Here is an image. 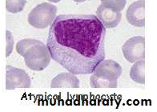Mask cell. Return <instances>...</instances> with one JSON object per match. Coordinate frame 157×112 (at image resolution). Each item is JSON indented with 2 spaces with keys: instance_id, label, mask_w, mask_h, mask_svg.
<instances>
[{
  "instance_id": "cell-1",
  "label": "cell",
  "mask_w": 157,
  "mask_h": 112,
  "mask_svg": "<svg viewBox=\"0 0 157 112\" xmlns=\"http://www.w3.org/2000/svg\"><path fill=\"white\" fill-rule=\"evenodd\" d=\"M106 27L95 15H60L49 29L51 57L74 75L92 74L105 58Z\"/></svg>"
},
{
  "instance_id": "cell-2",
  "label": "cell",
  "mask_w": 157,
  "mask_h": 112,
  "mask_svg": "<svg viewBox=\"0 0 157 112\" xmlns=\"http://www.w3.org/2000/svg\"><path fill=\"white\" fill-rule=\"evenodd\" d=\"M16 51L24 58L25 64L31 71H44L52 59L47 45L33 39H25L18 42Z\"/></svg>"
},
{
  "instance_id": "cell-3",
  "label": "cell",
  "mask_w": 157,
  "mask_h": 112,
  "mask_svg": "<svg viewBox=\"0 0 157 112\" xmlns=\"http://www.w3.org/2000/svg\"><path fill=\"white\" fill-rule=\"evenodd\" d=\"M122 67L114 60H103L96 66L90 79L93 88H116L121 76Z\"/></svg>"
},
{
  "instance_id": "cell-4",
  "label": "cell",
  "mask_w": 157,
  "mask_h": 112,
  "mask_svg": "<svg viewBox=\"0 0 157 112\" xmlns=\"http://www.w3.org/2000/svg\"><path fill=\"white\" fill-rule=\"evenodd\" d=\"M57 14V6L50 3L43 2L35 6L28 15V23L38 29H44L52 25Z\"/></svg>"
},
{
  "instance_id": "cell-5",
  "label": "cell",
  "mask_w": 157,
  "mask_h": 112,
  "mask_svg": "<svg viewBox=\"0 0 157 112\" xmlns=\"http://www.w3.org/2000/svg\"><path fill=\"white\" fill-rule=\"evenodd\" d=\"M124 58L128 62H135L145 58V39L142 36H135L125 42L122 47Z\"/></svg>"
},
{
  "instance_id": "cell-6",
  "label": "cell",
  "mask_w": 157,
  "mask_h": 112,
  "mask_svg": "<svg viewBox=\"0 0 157 112\" xmlns=\"http://www.w3.org/2000/svg\"><path fill=\"white\" fill-rule=\"evenodd\" d=\"M6 89L14 90L15 88H30L31 81L30 76L23 69L6 66Z\"/></svg>"
},
{
  "instance_id": "cell-7",
  "label": "cell",
  "mask_w": 157,
  "mask_h": 112,
  "mask_svg": "<svg viewBox=\"0 0 157 112\" xmlns=\"http://www.w3.org/2000/svg\"><path fill=\"white\" fill-rule=\"evenodd\" d=\"M96 16L106 28H115L120 24L122 13L101 3L96 10Z\"/></svg>"
},
{
  "instance_id": "cell-8",
  "label": "cell",
  "mask_w": 157,
  "mask_h": 112,
  "mask_svg": "<svg viewBox=\"0 0 157 112\" xmlns=\"http://www.w3.org/2000/svg\"><path fill=\"white\" fill-rule=\"evenodd\" d=\"M126 19L130 24L136 27L145 26V0H138L129 6Z\"/></svg>"
},
{
  "instance_id": "cell-9",
  "label": "cell",
  "mask_w": 157,
  "mask_h": 112,
  "mask_svg": "<svg viewBox=\"0 0 157 112\" xmlns=\"http://www.w3.org/2000/svg\"><path fill=\"white\" fill-rule=\"evenodd\" d=\"M79 80L76 77V75H74L70 72L60 73L56 75L52 79L51 87L52 88H78L79 87Z\"/></svg>"
},
{
  "instance_id": "cell-10",
  "label": "cell",
  "mask_w": 157,
  "mask_h": 112,
  "mask_svg": "<svg viewBox=\"0 0 157 112\" xmlns=\"http://www.w3.org/2000/svg\"><path fill=\"white\" fill-rule=\"evenodd\" d=\"M130 71V77L133 81L140 84L145 83V61L144 59L133 62Z\"/></svg>"
},
{
  "instance_id": "cell-11",
  "label": "cell",
  "mask_w": 157,
  "mask_h": 112,
  "mask_svg": "<svg viewBox=\"0 0 157 112\" xmlns=\"http://www.w3.org/2000/svg\"><path fill=\"white\" fill-rule=\"evenodd\" d=\"M27 0H6V8L9 12L16 14L24 9Z\"/></svg>"
},
{
  "instance_id": "cell-12",
  "label": "cell",
  "mask_w": 157,
  "mask_h": 112,
  "mask_svg": "<svg viewBox=\"0 0 157 112\" xmlns=\"http://www.w3.org/2000/svg\"><path fill=\"white\" fill-rule=\"evenodd\" d=\"M104 6L114 9L117 11H122L126 6L127 0H100Z\"/></svg>"
},
{
  "instance_id": "cell-13",
  "label": "cell",
  "mask_w": 157,
  "mask_h": 112,
  "mask_svg": "<svg viewBox=\"0 0 157 112\" xmlns=\"http://www.w3.org/2000/svg\"><path fill=\"white\" fill-rule=\"evenodd\" d=\"M6 57H8L13 50L14 47V39H13L12 34L10 31H6Z\"/></svg>"
},
{
  "instance_id": "cell-14",
  "label": "cell",
  "mask_w": 157,
  "mask_h": 112,
  "mask_svg": "<svg viewBox=\"0 0 157 112\" xmlns=\"http://www.w3.org/2000/svg\"><path fill=\"white\" fill-rule=\"evenodd\" d=\"M74 1L77 2H85L86 0H74Z\"/></svg>"
},
{
  "instance_id": "cell-15",
  "label": "cell",
  "mask_w": 157,
  "mask_h": 112,
  "mask_svg": "<svg viewBox=\"0 0 157 112\" xmlns=\"http://www.w3.org/2000/svg\"><path fill=\"white\" fill-rule=\"evenodd\" d=\"M50 2H59L60 0H49Z\"/></svg>"
}]
</instances>
